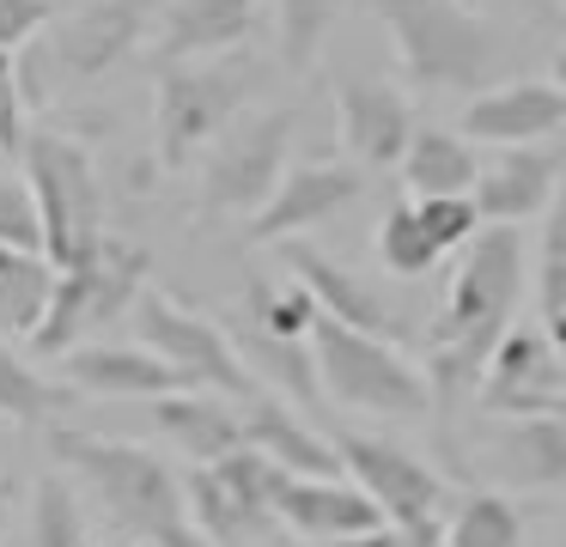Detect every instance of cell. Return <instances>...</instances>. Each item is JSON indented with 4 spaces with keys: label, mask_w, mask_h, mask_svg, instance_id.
Segmentation results:
<instances>
[{
    "label": "cell",
    "mask_w": 566,
    "mask_h": 547,
    "mask_svg": "<svg viewBox=\"0 0 566 547\" xmlns=\"http://www.w3.org/2000/svg\"><path fill=\"white\" fill-rule=\"evenodd\" d=\"M281 481L286 474L269 456L238 444L220 462H201V469L184 474V511L208 547L250 541V535L274 529V493H281Z\"/></svg>",
    "instance_id": "10"
},
{
    "label": "cell",
    "mask_w": 566,
    "mask_h": 547,
    "mask_svg": "<svg viewBox=\"0 0 566 547\" xmlns=\"http://www.w3.org/2000/svg\"><path fill=\"white\" fill-rule=\"evenodd\" d=\"M298 116L286 104H250L226 122L201 152V213L208 219H250L274 194L293 152Z\"/></svg>",
    "instance_id": "8"
},
{
    "label": "cell",
    "mask_w": 566,
    "mask_h": 547,
    "mask_svg": "<svg viewBox=\"0 0 566 547\" xmlns=\"http://www.w3.org/2000/svg\"><path fill=\"white\" fill-rule=\"evenodd\" d=\"M335 444V469L371 498L384 523H439L444 517V481L415 456V450L390 444V438H371V432H342L329 438Z\"/></svg>",
    "instance_id": "12"
},
{
    "label": "cell",
    "mask_w": 566,
    "mask_h": 547,
    "mask_svg": "<svg viewBox=\"0 0 566 547\" xmlns=\"http://www.w3.org/2000/svg\"><path fill=\"white\" fill-rule=\"evenodd\" d=\"M475 401L493 420H542L566 413V359L536 323H512L493 340L488 365L475 377Z\"/></svg>",
    "instance_id": "11"
},
{
    "label": "cell",
    "mask_w": 566,
    "mask_h": 547,
    "mask_svg": "<svg viewBox=\"0 0 566 547\" xmlns=\"http://www.w3.org/2000/svg\"><path fill=\"white\" fill-rule=\"evenodd\" d=\"M347 0H262V19L274 24V49H281V67L305 73L323 55V36L342 19Z\"/></svg>",
    "instance_id": "28"
},
{
    "label": "cell",
    "mask_w": 566,
    "mask_h": 547,
    "mask_svg": "<svg viewBox=\"0 0 566 547\" xmlns=\"http://www.w3.org/2000/svg\"><path fill=\"white\" fill-rule=\"evenodd\" d=\"M238 425H244V444L256 450V456H269L281 474H342L329 438H323L305 413H293V401L269 396V389L238 401Z\"/></svg>",
    "instance_id": "22"
},
{
    "label": "cell",
    "mask_w": 566,
    "mask_h": 547,
    "mask_svg": "<svg viewBox=\"0 0 566 547\" xmlns=\"http://www.w3.org/2000/svg\"><path fill=\"white\" fill-rule=\"evenodd\" d=\"M408 207H415V225L427 231V243L439 250V262L481 231V213L469 194H427V201H408Z\"/></svg>",
    "instance_id": "34"
},
{
    "label": "cell",
    "mask_w": 566,
    "mask_h": 547,
    "mask_svg": "<svg viewBox=\"0 0 566 547\" xmlns=\"http://www.w3.org/2000/svg\"><path fill=\"white\" fill-rule=\"evenodd\" d=\"M0 243H7V250L43 255V243H38V207H31L25 177H13V170H0Z\"/></svg>",
    "instance_id": "35"
},
{
    "label": "cell",
    "mask_w": 566,
    "mask_h": 547,
    "mask_svg": "<svg viewBox=\"0 0 566 547\" xmlns=\"http://www.w3.org/2000/svg\"><path fill=\"white\" fill-rule=\"evenodd\" d=\"M566 128V92L560 80H500L481 85L457 109V134L469 146H542Z\"/></svg>",
    "instance_id": "13"
},
{
    "label": "cell",
    "mask_w": 566,
    "mask_h": 547,
    "mask_svg": "<svg viewBox=\"0 0 566 547\" xmlns=\"http://www.w3.org/2000/svg\"><path fill=\"white\" fill-rule=\"evenodd\" d=\"M317 328V304L305 298L298 280H262L250 274V335H274V340H311Z\"/></svg>",
    "instance_id": "30"
},
{
    "label": "cell",
    "mask_w": 566,
    "mask_h": 547,
    "mask_svg": "<svg viewBox=\"0 0 566 547\" xmlns=\"http://www.w3.org/2000/svg\"><path fill=\"white\" fill-rule=\"evenodd\" d=\"M262 67L250 49L238 55H208V61H171L159 67V92H153V158L159 170H189L208 140L250 109V92H256Z\"/></svg>",
    "instance_id": "4"
},
{
    "label": "cell",
    "mask_w": 566,
    "mask_h": 547,
    "mask_svg": "<svg viewBox=\"0 0 566 547\" xmlns=\"http://www.w3.org/2000/svg\"><path fill=\"white\" fill-rule=\"evenodd\" d=\"M359 201V170L342 158H311V165H286L274 194L250 213V243H293L298 231L329 225L342 207Z\"/></svg>",
    "instance_id": "14"
},
{
    "label": "cell",
    "mask_w": 566,
    "mask_h": 547,
    "mask_svg": "<svg viewBox=\"0 0 566 547\" xmlns=\"http://www.w3.org/2000/svg\"><path fill=\"white\" fill-rule=\"evenodd\" d=\"M542 225V267H536V328L566 347V207L554 201Z\"/></svg>",
    "instance_id": "31"
},
{
    "label": "cell",
    "mask_w": 566,
    "mask_h": 547,
    "mask_svg": "<svg viewBox=\"0 0 566 547\" xmlns=\"http://www.w3.org/2000/svg\"><path fill=\"white\" fill-rule=\"evenodd\" d=\"M50 19L55 0H0V55H19L25 43H38Z\"/></svg>",
    "instance_id": "37"
},
{
    "label": "cell",
    "mask_w": 566,
    "mask_h": 547,
    "mask_svg": "<svg viewBox=\"0 0 566 547\" xmlns=\"http://www.w3.org/2000/svg\"><path fill=\"white\" fill-rule=\"evenodd\" d=\"M62 383L74 396H135V401H159L177 396L184 377L165 359H153L140 340H92V347H67L62 353Z\"/></svg>",
    "instance_id": "20"
},
{
    "label": "cell",
    "mask_w": 566,
    "mask_h": 547,
    "mask_svg": "<svg viewBox=\"0 0 566 547\" xmlns=\"http://www.w3.org/2000/svg\"><path fill=\"white\" fill-rule=\"evenodd\" d=\"M7 517H13V474L0 469V529H7Z\"/></svg>",
    "instance_id": "39"
},
{
    "label": "cell",
    "mask_w": 566,
    "mask_h": 547,
    "mask_svg": "<svg viewBox=\"0 0 566 547\" xmlns=\"http://www.w3.org/2000/svg\"><path fill=\"white\" fill-rule=\"evenodd\" d=\"M159 7L165 0H86L67 19H50L38 55H19L25 104H43V85H92L116 73L153 36Z\"/></svg>",
    "instance_id": "6"
},
{
    "label": "cell",
    "mask_w": 566,
    "mask_h": 547,
    "mask_svg": "<svg viewBox=\"0 0 566 547\" xmlns=\"http://www.w3.org/2000/svg\"><path fill=\"white\" fill-rule=\"evenodd\" d=\"M475 146L457 128H432V122H415L402 158H396V177H402L408 201H427V194H469L475 189Z\"/></svg>",
    "instance_id": "24"
},
{
    "label": "cell",
    "mask_w": 566,
    "mask_h": 547,
    "mask_svg": "<svg viewBox=\"0 0 566 547\" xmlns=\"http://www.w3.org/2000/svg\"><path fill=\"white\" fill-rule=\"evenodd\" d=\"M371 12H378L384 36H390V55L402 67L408 92L451 97V92L493 85L500 36L463 0H371Z\"/></svg>",
    "instance_id": "3"
},
{
    "label": "cell",
    "mask_w": 566,
    "mask_h": 547,
    "mask_svg": "<svg viewBox=\"0 0 566 547\" xmlns=\"http://www.w3.org/2000/svg\"><path fill=\"white\" fill-rule=\"evenodd\" d=\"M135 340L153 359L171 365V371L184 377V389H208V396H226V401H244L262 389L256 377L244 371L232 335H226L220 323H208L201 311H189L184 298L159 292V286H140V298H135Z\"/></svg>",
    "instance_id": "9"
},
{
    "label": "cell",
    "mask_w": 566,
    "mask_h": 547,
    "mask_svg": "<svg viewBox=\"0 0 566 547\" xmlns=\"http://www.w3.org/2000/svg\"><path fill=\"white\" fill-rule=\"evenodd\" d=\"M444 547H524V517L505 493H469L444 523Z\"/></svg>",
    "instance_id": "29"
},
{
    "label": "cell",
    "mask_w": 566,
    "mask_h": 547,
    "mask_svg": "<svg viewBox=\"0 0 566 547\" xmlns=\"http://www.w3.org/2000/svg\"><path fill=\"white\" fill-rule=\"evenodd\" d=\"M311 365H317L323 396L354 413H378V420H420V413H432L427 377H420V365L396 340L359 335V328H342L329 316H317V328H311Z\"/></svg>",
    "instance_id": "7"
},
{
    "label": "cell",
    "mask_w": 566,
    "mask_h": 547,
    "mask_svg": "<svg viewBox=\"0 0 566 547\" xmlns=\"http://www.w3.org/2000/svg\"><path fill=\"white\" fill-rule=\"evenodd\" d=\"M481 469L500 486H530V493H554L566 481V413H542V420H500L481 444Z\"/></svg>",
    "instance_id": "21"
},
{
    "label": "cell",
    "mask_w": 566,
    "mask_h": 547,
    "mask_svg": "<svg viewBox=\"0 0 566 547\" xmlns=\"http://www.w3.org/2000/svg\"><path fill=\"white\" fill-rule=\"evenodd\" d=\"M293 547H311V541H293Z\"/></svg>",
    "instance_id": "41"
},
{
    "label": "cell",
    "mask_w": 566,
    "mask_h": 547,
    "mask_svg": "<svg viewBox=\"0 0 566 547\" xmlns=\"http://www.w3.org/2000/svg\"><path fill=\"white\" fill-rule=\"evenodd\" d=\"M31 547H92L80 493L62 474H43L38 493H31Z\"/></svg>",
    "instance_id": "32"
},
{
    "label": "cell",
    "mask_w": 566,
    "mask_h": 547,
    "mask_svg": "<svg viewBox=\"0 0 566 547\" xmlns=\"http://www.w3.org/2000/svg\"><path fill=\"white\" fill-rule=\"evenodd\" d=\"M262 31V0H165L153 19V61H208V55H238Z\"/></svg>",
    "instance_id": "16"
},
{
    "label": "cell",
    "mask_w": 566,
    "mask_h": 547,
    "mask_svg": "<svg viewBox=\"0 0 566 547\" xmlns=\"http://www.w3.org/2000/svg\"><path fill=\"white\" fill-rule=\"evenodd\" d=\"M378 262L390 267L396 280H420V274H432V267H439V250H432L427 231L415 225V207H408V201H396L390 213H384V225H378Z\"/></svg>",
    "instance_id": "33"
},
{
    "label": "cell",
    "mask_w": 566,
    "mask_h": 547,
    "mask_svg": "<svg viewBox=\"0 0 566 547\" xmlns=\"http://www.w3.org/2000/svg\"><path fill=\"white\" fill-rule=\"evenodd\" d=\"M342 547H444V517L439 523H378Z\"/></svg>",
    "instance_id": "38"
},
{
    "label": "cell",
    "mask_w": 566,
    "mask_h": 547,
    "mask_svg": "<svg viewBox=\"0 0 566 547\" xmlns=\"http://www.w3.org/2000/svg\"><path fill=\"white\" fill-rule=\"evenodd\" d=\"M530 286V250L517 225H481L463 243V262L451 267L444 304L420 347V377L439 413H457L475 396V377L488 365L493 340L517 323V304Z\"/></svg>",
    "instance_id": "1"
},
{
    "label": "cell",
    "mask_w": 566,
    "mask_h": 547,
    "mask_svg": "<svg viewBox=\"0 0 566 547\" xmlns=\"http://www.w3.org/2000/svg\"><path fill=\"white\" fill-rule=\"evenodd\" d=\"M86 267H92V328H104V323H116V316L135 311L140 286H147V250H140V243H111L104 238Z\"/></svg>",
    "instance_id": "27"
},
{
    "label": "cell",
    "mask_w": 566,
    "mask_h": 547,
    "mask_svg": "<svg viewBox=\"0 0 566 547\" xmlns=\"http://www.w3.org/2000/svg\"><path fill=\"white\" fill-rule=\"evenodd\" d=\"M74 389L55 383V377H43L38 365L25 359L19 347H7L0 340V420L7 425H62V413L74 408Z\"/></svg>",
    "instance_id": "25"
},
{
    "label": "cell",
    "mask_w": 566,
    "mask_h": 547,
    "mask_svg": "<svg viewBox=\"0 0 566 547\" xmlns=\"http://www.w3.org/2000/svg\"><path fill=\"white\" fill-rule=\"evenodd\" d=\"M55 267L31 250H7L0 243V335H38L43 304H50Z\"/></svg>",
    "instance_id": "26"
},
{
    "label": "cell",
    "mask_w": 566,
    "mask_h": 547,
    "mask_svg": "<svg viewBox=\"0 0 566 547\" xmlns=\"http://www.w3.org/2000/svg\"><path fill=\"white\" fill-rule=\"evenodd\" d=\"M335 134L354 170H396L408 134H415V104L408 92L359 73H335Z\"/></svg>",
    "instance_id": "15"
},
{
    "label": "cell",
    "mask_w": 566,
    "mask_h": 547,
    "mask_svg": "<svg viewBox=\"0 0 566 547\" xmlns=\"http://www.w3.org/2000/svg\"><path fill=\"white\" fill-rule=\"evenodd\" d=\"M281 250H286V274L305 286V298L317 304V316H329V323H342V328H359V335H378V340H396V347H402L408 323L378 298V286H366L354 267H342L335 255L311 250V243H281Z\"/></svg>",
    "instance_id": "19"
},
{
    "label": "cell",
    "mask_w": 566,
    "mask_h": 547,
    "mask_svg": "<svg viewBox=\"0 0 566 547\" xmlns=\"http://www.w3.org/2000/svg\"><path fill=\"white\" fill-rule=\"evenodd\" d=\"M92 547H123V541H92Z\"/></svg>",
    "instance_id": "40"
},
{
    "label": "cell",
    "mask_w": 566,
    "mask_h": 547,
    "mask_svg": "<svg viewBox=\"0 0 566 547\" xmlns=\"http://www.w3.org/2000/svg\"><path fill=\"white\" fill-rule=\"evenodd\" d=\"M25 80H19V55H0V158L13 165L25 152Z\"/></svg>",
    "instance_id": "36"
},
{
    "label": "cell",
    "mask_w": 566,
    "mask_h": 547,
    "mask_svg": "<svg viewBox=\"0 0 566 547\" xmlns=\"http://www.w3.org/2000/svg\"><path fill=\"white\" fill-rule=\"evenodd\" d=\"M274 523H286L293 541L342 547L354 535L378 529L384 517L371 511V498L347 474H286L281 493H274Z\"/></svg>",
    "instance_id": "18"
},
{
    "label": "cell",
    "mask_w": 566,
    "mask_h": 547,
    "mask_svg": "<svg viewBox=\"0 0 566 547\" xmlns=\"http://www.w3.org/2000/svg\"><path fill=\"white\" fill-rule=\"evenodd\" d=\"M50 450L98 493V505L140 547H208L184 511V474L159 450L128 444V438H86L67 425H50Z\"/></svg>",
    "instance_id": "2"
},
{
    "label": "cell",
    "mask_w": 566,
    "mask_h": 547,
    "mask_svg": "<svg viewBox=\"0 0 566 547\" xmlns=\"http://www.w3.org/2000/svg\"><path fill=\"white\" fill-rule=\"evenodd\" d=\"M25 189L38 207V243L50 267H80L104 243V182L74 134H25Z\"/></svg>",
    "instance_id": "5"
},
{
    "label": "cell",
    "mask_w": 566,
    "mask_h": 547,
    "mask_svg": "<svg viewBox=\"0 0 566 547\" xmlns=\"http://www.w3.org/2000/svg\"><path fill=\"white\" fill-rule=\"evenodd\" d=\"M560 165L566 158H560L554 140L505 146L488 170H475V189H469L481 225H517L524 231L536 213H548V207L560 201Z\"/></svg>",
    "instance_id": "17"
},
{
    "label": "cell",
    "mask_w": 566,
    "mask_h": 547,
    "mask_svg": "<svg viewBox=\"0 0 566 547\" xmlns=\"http://www.w3.org/2000/svg\"><path fill=\"white\" fill-rule=\"evenodd\" d=\"M153 425L184 450L189 462H220L226 450L244 444V425H238V401L208 396V389H177V396L153 401Z\"/></svg>",
    "instance_id": "23"
}]
</instances>
